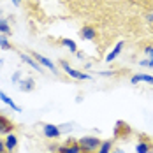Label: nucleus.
<instances>
[{
  "mask_svg": "<svg viewBox=\"0 0 153 153\" xmlns=\"http://www.w3.org/2000/svg\"><path fill=\"white\" fill-rule=\"evenodd\" d=\"M100 143L102 141L97 136H83L81 139H77V144H79V148H81L83 153H97Z\"/></svg>",
  "mask_w": 153,
  "mask_h": 153,
  "instance_id": "1",
  "label": "nucleus"
},
{
  "mask_svg": "<svg viewBox=\"0 0 153 153\" xmlns=\"http://www.w3.org/2000/svg\"><path fill=\"white\" fill-rule=\"evenodd\" d=\"M62 69H63V72L67 74V76L74 77V79H81V81H88V79H92L90 74H86V72H81V71H76V69H72L67 62H60Z\"/></svg>",
  "mask_w": 153,
  "mask_h": 153,
  "instance_id": "2",
  "label": "nucleus"
},
{
  "mask_svg": "<svg viewBox=\"0 0 153 153\" xmlns=\"http://www.w3.org/2000/svg\"><path fill=\"white\" fill-rule=\"evenodd\" d=\"M56 153H83V152H81V148H79V144H77V139L67 137V141H65L62 146H58Z\"/></svg>",
  "mask_w": 153,
  "mask_h": 153,
  "instance_id": "3",
  "label": "nucleus"
},
{
  "mask_svg": "<svg viewBox=\"0 0 153 153\" xmlns=\"http://www.w3.org/2000/svg\"><path fill=\"white\" fill-rule=\"evenodd\" d=\"M132 134V128L128 123H125L123 120H118L114 125V139H125Z\"/></svg>",
  "mask_w": 153,
  "mask_h": 153,
  "instance_id": "4",
  "label": "nucleus"
},
{
  "mask_svg": "<svg viewBox=\"0 0 153 153\" xmlns=\"http://www.w3.org/2000/svg\"><path fill=\"white\" fill-rule=\"evenodd\" d=\"M42 134L46 139H56L62 136V130L58 125H53V123H44L42 125Z\"/></svg>",
  "mask_w": 153,
  "mask_h": 153,
  "instance_id": "5",
  "label": "nucleus"
},
{
  "mask_svg": "<svg viewBox=\"0 0 153 153\" xmlns=\"http://www.w3.org/2000/svg\"><path fill=\"white\" fill-rule=\"evenodd\" d=\"M30 55L37 60V63H41V67H46V69H49V71H53L55 74H58V69L55 67V63L49 60L48 56H42V55H39V53H30Z\"/></svg>",
  "mask_w": 153,
  "mask_h": 153,
  "instance_id": "6",
  "label": "nucleus"
},
{
  "mask_svg": "<svg viewBox=\"0 0 153 153\" xmlns=\"http://www.w3.org/2000/svg\"><path fill=\"white\" fill-rule=\"evenodd\" d=\"M11 132H14V123L4 114H0V136H7Z\"/></svg>",
  "mask_w": 153,
  "mask_h": 153,
  "instance_id": "7",
  "label": "nucleus"
},
{
  "mask_svg": "<svg viewBox=\"0 0 153 153\" xmlns=\"http://www.w3.org/2000/svg\"><path fill=\"white\" fill-rule=\"evenodd\" d=\"M4 143H5V152L14 153L16 148H18V136H16L14 132H11V134H7V136H5Z\"/></svg>",
  "mask_w": 153,
  "mask_h": 153,
  "instance_id": "8",
  "label": "nucleus"
},
{
  "mask_svg": "<svg viewBox=\"0 0 153 153\" xmlns=\"http://www.w3.org/2000/svg\"><path fill=\"white\" fill-rule=\"evenodd\" d=\"M79 37L85 39V41H95L97 39V30L90 27V25H85L81 30H79Z\"/></svg>",
  "mask_w": 153,
  "mask_h": 153,
  "instance_id": "9",
  "label": "nucleus"
},
{
  "mask_svg": "<svg viewBox=\"0 0 153 153\" xmlns=\"http://www.w3.org/2000/svg\"><path fill=\"white\" fill-rule=\"evenodd\" d=\"M141 139H143V141H139L137 144H136V153H152L153 144L144 137V136H141Z\"/></svg>",
  "mask_w": 153,
  "mask_h": 153,
  "instance_id": "10",
  "label": "nucleus"
},
{
  "mask_svg": "<svg viewBox=\"0 0 153 153\" xmlns=\"http://www.w3.org/2000/svg\"><path fill=\"white\" fill-rule=\"evenodd\" d=\"M19 58H21V62H25L27 65H30V67H33L35 71H39V72H42V67H41V63H37V60L32 56V55H27V53H19Z\"/></svg>",
  "mask_w": 153,
  "mask_h": 153,
  "instance_id": "11",
  "label": "nucleus"
},
{
  "mask_svg": "<svg viewBox=\"0 0 153 153\" xmlns=\"http://www.w3.org/2000/svg\"><path fill=\"white\" fill-rule=\"evenodd\" d=\"M18 88H19L21 92H32V90L35 88V83H33L32 77H25V79H19Z\"/></svg>",
  "mask_w": 153,
  "mask_h": 153,
  "instance_id": "12",
  "label": "nucleus"
},
{
  "mask_svg": "<svg viewBox=\"0 0 153 153\" xmlns=\"http://www.w3.org/2000/svg\"><path fill=\"white\" fill-rule=\"evenodd\" d=\"M0 100H2L4 104H7L9 107H13L16 113H21V107L18 106V104H16L14 100H13V99H11V97H9V95H7L5 92H2V90H0Z\"/></svg>",
  "mask_w": 153,
  "mask_h": 153,
  "instance_id": "13",
  "label": "nucleus"
},
{
  "mask_svg": "<svg viewBox=\"0 0 153 153\" xmlns=\"http://www.w3.org/2000/svg\"><path fill=\"white\" fill-rule=\"evenodd\" d=\"M130 83L132 85H137V83H150V85H153V76H150V74H136V76L130 77Z\"/></svg>",
  "mask_w": 153,
  "mask_h": 153,
  "instance_id": "14",
  "label": "nucleus"
},
{
  "mask_svg": "<svg viewBox=\"0 0 153 153\" xmlns=\"http://www.w3.org/2000/svg\"><path fill=\"white\" fill-rule=\"evenodd\" d=\"M122 49H123V41H120V42H116V46L113 48L109 53H107V56H106V62H113V60H116V56L122 53Z\"/></svg>",
  "mask_w": 153,
  "mask_h": 153,
  "instance_id": "15",
  "label": "nucleus"
},
{
  "mask_svg": "<svg viewBox=\"0 0 153 153\" xmlns=\"http://www.w3.org/2000/svg\"><path fill=\"white\" fill-rule=\"evenodd\" d=\"M113 139H107V141H102L100 143V146H99V150H97V153H111L113 152Z\"/></svg>",
  "mask_w": 153,
  "mask_h": 153,
  "instance_id": "16",
  "label": "nucleus"
},
{
  "mask_svg": "<svg viewBox=\"0 0 153 153\" xmlns=\"http://www.w3.org/2000/svg\"><path fill=\"white\" fill-rule=\"evenodd\" d=\"M60 44H62L63 48H67L71 53H76V51H77V46H76V42H74L72 39H62Z\"/></svg>",
  "mask_w": 153,
  "mask_h": 153,
  "instance_id": "17",
  "label": "nucleus"
},
{
  "mask_svg": "<svg viewBox=\"0 0 153 153\" xmlns=\"http://www.w3.org/2000/svg\"><path fill=\"white\" fill-rule=\"evenodd\" d=\"M0 33H4V35H11L13 33L11 27H9V19L0 18Z\"/></svg>",
  "mask_w": 153,
  "mask_h": 153,
  "instance_id": "18",
  "label": "nucleus"
},
{
  "mask_svg": "<svg viewBox=\"0 0 153 153\" xmlns=\"http://www.w3.org/2000/svg\"><path fill=\"white\" fill-rule=\"evenodd\" d=\"M9 35H4V33H0V48L2 49H5V51H9V49H13V44L9 42V39H7Z\"/></svg>",
  "mask_w": 153,
  "mask_h": 153,
  "instance_id": "19",
  "label": "nucleus"
},
{
  "mask_svg": "<svg viewBox=\"0 0 153 153\" xmlns=\"http://www.w3.org/2000/svg\"><path fill=\"white\" fill-rule=\"evenodd\" d=\"M139 65H141V67L153 69V60H148V58H144V60H139Z\"/></svg>",
  "mask_w": 153,
  "mask_h": 153,
  "instance_id": "20",
  "label": "nucleus"
},
{
  "mask_svg": "<svg viewBox=\"0 0 153 153\" xmlns=\"http://www.w3.org/2000/svg\"><path fill=\"white\" fill-rule=\"evenodd\" d=\"M97 74L99 76H104V77H111V76H116V71H100Z\"/></svg>",
  "mask_w": 153,
  "mask_h": 153,
  "instance_id": "21",
  "label": "nucleus"
},
{
  "mask_svg": "<svg viewBox=\"0 0 153 153\" xmlns=\"http://www.w3.org/2000/svg\"><path fill=\"white\" fill-rule=\"evenodd\" d=\"M144 55L148 56V60H153V46H146L144 48Z\"/></svg>",
  "mask_w": 153,
  "mask_h": 153,
  "instance_id": "22",
  "label": "nucleus"
},
{
  "mask_svg": "<svg viewBox=\"0 0 153 153\" xmlns=\"http://www.w3.org/2000/svg\"><path fill=\"white\" fill-rule=\"evenodd\" d=\"M11 79H13V83H19V79H21V72H19V71H16Z\"/></svg>",
  "mask_w": 153,
  "mask_h": 153,
  "instance_id": "23",
  "label": "nucleus"
},
{
  "mask_svg": "<svg viewBox=\"0 0 153 153\" xmlns=\"http://www.w3.org/2000/svg\"><path fill=\"white\" fill-rule=\"evenodd\" d=\"M71 128H72L71 125H60V130H62V132H71Z\"/></svg>",
  "mask_w": 153,
  "mask_h": 153,
  "instance_id": "24",
  "label": "nucleus"
},
{
  "mask_svg": "<svg viewBox=\"0 0 153 153\" xmlns=\"http://www.w3.org/2000/svg\"><path fill=\"white\" fill-rule=\"evenodd\" d=\"M2 152H5V143L0 139V153H2Z\"/></svg>",
  "mask_w": 153,
  "mask_h": 153,
  "instance_id": "25",
  "label": "nucleus"
},
{
  "mask_svg": "<svg viewBox=\"0 0 153 153\" xmlns=\"http://www.w3.org/2000/svg\"><path fill=\"white\" fill-rule=\"evenodd\" d=\"M146 21L148 23H153V14H146Z\"/></svg>",
  "mask_w": 153,
  "mask_h": 153,
  "instance_id": "26",
  "label": "nucleus"
},
{
  "mask_svg": "<svg viewBox=\"0 0 153 153\" xmlns=\"http://www.w3.org/2000/svg\"><path fill=\"white\" fill-rule=\"evenodd\" d=\"M13 4L14 5H21V0H13Z\"/></svg>",
  "mask_w": 153,
  "mask_h": 153,
  "instance_id": "27",
  "label": "nucleus"
},
{
  "mask_svg": "<svg viewBox=\"0 0 153 153\" xmlns=\"http://www.w3.org/2000/svg\"><path fill=\"white\" fill-rule=\"evenodd\" d=\"M111 153H123V150H113Z\"/></svg>",
  "mask_w": 153,
  "mask_h": 153,
  "instance_id": "28",
  "label": "nucleus"
},
{
  "mask_svg": "<svg viewBox=\"0 0 153 153\" xmlns=\"http://www.w3.org/2000/svg\"><path fill=\"white\" fill-rule=\"evenodd\" d=\"M2 153H9V152H2Z\"/></svg>",
  "mask_w": 153,
  "mask_h": 153,
  "instance_id": "29",
  "label": "nucleus"
}]
</instances>
